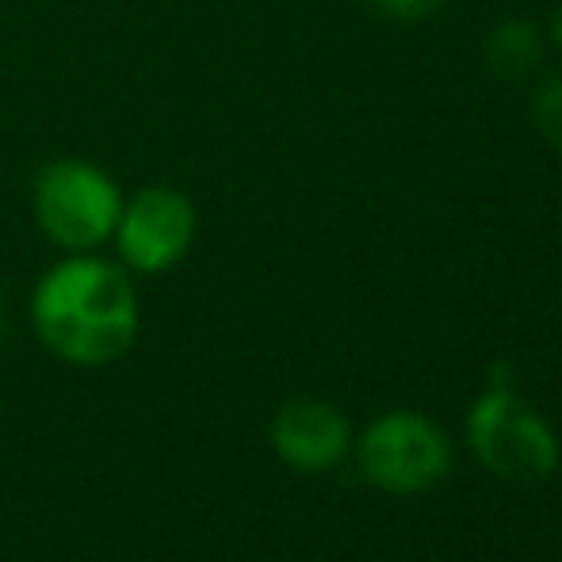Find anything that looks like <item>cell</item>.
<instances>
[{"mask_svg": "<svg viewBox=\"0 0 562 562\" xmlns=\"http://www.w3.org/2000/svg\"><path fill=\"white\" fill-rule=\"evenodd\" d=\"M35 334L66 363H112L138 337V295L112 260L74 252L38 280L31 295Z\"/></svg>", "mask_w": 562, "mask_h": 562, "instance_id": "obj_1", "label": "cell"}, {"mask_svg": "<svg viewBox=\"0 0 562 562\" xmlns=\"http://www.w3.org/2000/svg\"><path fill=\"white\" fill-rule=\"evenodd\" d=\"M467 440L474 456L505 482H548L559 467V440L551 425L513 391L509 383H490L471 406Z\"/></svg>", "mask_w": 562, "mask_h": 562, "instance_id": "obj_2", "label": "cell"}, {"mask_svg": "<svg viewBox=\"0 0 562 562\" xmlns=\"http://www.w3.org/2000/svg\"><path fill=\"white\" fill-rule=\"evenodd\" d=\"M123 192L104 169L77 157H58L35 180V218L54 245L89 252L115 234Z\"/></svg>", "mask_w": 562, "mask_h": 562, "instance_id": "obj_3", "label": "cell"}, {"mask_svg": "<svg viewBox=\"0 0 562 562\" xmlns=\"http://www.w3.org/2000/svg\"><path fill=\"white\" fill-rule=\"evenodd\" d=\"M360 467L371 486L386 494H422L451 467V445L437 422L414 409L383 414L360 437Z\"/></svg>", "mask_w": 562, "mask_h": 562, "instance_id": "obj_4", "label": "cell"}, {"mask_svg": "<svg viewBox=\"0 0 562 562\" xmlns=\"http://www.w3.org/2000/svg\"><path fill=\"white\" fill-rule=\"evenodd\" d=\"M119 257L134 272H169L195 241V207L177 188H142L115 223Z\"/></svg>", "mask_w": 562, "mask_h": 562, "instance_id": "obj_5", "label": "cell"}, {"mask_svg": "<svg viewBox=\"0 0 562 562\" xmlns=\"http://www.w3.org/2000/svg\"><path fill=\"white\" fill-rule=\"evenodd\" d=\"M352 429H348L345 414L329 402L299 398L276 414L272 422V448L283 463L299 467V471H326L348 451Z\"/></svg>", "mask_w": 562, "mask_h": 562, "instance_id": "obj_6", "label": "cell"}, {"mask_svg": "<svg viewBox=\"0 0 562 562\" xmlns=\"http://www.w3.org/2000/svg\"><path fill=\"white\" fill-rule=\"evenodd\" d=\"M486 66L502 81H520V77H532L543 61V35L536 23L528 20H502L486 35Z\"/></svg>", "mask_w": 562, "mask_h": 562, "instance_id": "obj_7", "label": "cell"}, {"mask_svg": "<svg viewBox=\"0 0 562 562\" xmlns=\"http://www.w3.org/2000/svg\"><path fill=\"white\" fill-rule=\"evenodd\" d=\"M532 123L562 154V77H551L532 97Z\"/></svg>", "mask_w": 562, "mask_h": 562, "instance_id": "obj_8", "label": "cell"}, {"mask_svg": "<svg viewBox=\"0 0 562 562\" xmlns=\"http://www.w3.org/2000/svg\"><path fill=\"white\" fill-rule=\"evenodd\" d=\"M383 12H391V15H402V20H417V15H425L429 12L437 0H375Z\"/></svg>", "mask_w": 562, "mask_h": 562, "instance_id": "obj_9", "label": "cell"}, {"mask_svg": "<svg viewBox=\"0 0 562 562\" xmlns=\"http://www.w3.org/2000/svg\"><path fill=\"white\" fill-rule=\"evenodd\" d=\"M551 43H555L559 54H562V8L555 12V20H551Z\"/></svg>", "mask_w": 562, "mask_h": 562, "instance_id": "obj_10", "label": "cell"}]
</instances>
